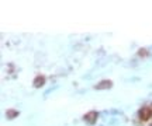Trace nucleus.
Listing matches in <instances>:
<instances>
[{
  "instance_id": "f257e3e1",
  "label": "nucleus",
  "mask_w": 152,
  "mask_h": 126,
  "mask_svg": "<svg viewBox=\"0 0 152 126\" xmlns=\"http://www.w3.org/2000/svg\"><path fill=\"white\" fill-rule=\"evenodd\" d=\"M97 116H99V114H97L96 111H90V112H88V114L85 115V120H86L88 123H90V125H95Z\"/></svg>"
},
{
  "instance_id": "39448f33",
  "label": "nucleus",
  "mask_w": 152,
  "mask_h": 126,
  "mask_svg": "<svg viewBox=\"0 0 152 126\" xmlns=\"http://www.w3.org/2000/svg\"><path fill=\"white\" fill-rule=\"evenodd\" d=\"M18 115V111H16V109H8L7 111V118L8 119H14Z\"/></svg>"
},
{
  "instance_id": "423d86ee",
  "label": "nucleus",
  "mask_w": 152,
  "mask_h": 126,
  "mask_svg": "<svg viewBox=\"0 0 152 126\" xmlns=\"http://www.w3.org/2000/svg\"><path fill=\"white\" fill-rule=\"evenodd\" d=\"M138 56H141V57L148 56V51H146V49H139V51H138Z\"/></svg>"
},
{
  "instance_id": "20e7f679",
  "label": "nucleus",
  "mask_w": 152,
  "mask_h": 126,
  "mask_svg": "<svg viewBox=\"0 0 152 126\" xmlns=\"http://www.w3.org/2000/svg\"><path fill=\"white\" fill-rule=\"evenodd\" d=\"M44 83H45V77L44 76H37L35 80H34V87L35 88H40V87L44 86Z\"/></svg>"
},
{
  "instance_id": "0eeeda50",
  "label": "nucleus",
  "mask_w": 152,
  "mask_h": 126,
  "mask_svg": "<svg viewBox=\"0 0 152 126\" xmlns=\"http://www.w3.org/2000/svg\"><path fill=\"white\" fill-rule=\"evenodd\" d=\"M149 126H152V123H151V125H149Z\"/></svg>"
},
{
  "instance_id": "7ed1b4c3",
  "label": "nucleus",
  "mask_w": 152,
  "mask_h": 126,
  "mask_svg": "<svg viewBox=\"0 0 152 126\" xmlns=\"http://www.w3.org/2000/svg\"><path fill=\"white\" fill-rule=\"evenodd\" d=\"M111 86H113V83L110 80H102L100 83H97L96 86H95V88L96 90H107V88H110Z\"/></svg>"
},
{
  "instance_id": "f03ea898",
  "label": "nucleus",
  "mask_w": 152,
  "mask_h": 126,
  "mask_svg": "<svg viewBox=\"0 0 152 126\" xmlns=\"http://www.w3.org/2000/svg\"><path fill=\"white\" fill-rule=\"evenodd\" d=\"M152 116V108L151 107H145L139 111V118L142 120H148V119Z\"/></svg>"
}]
</instances>
